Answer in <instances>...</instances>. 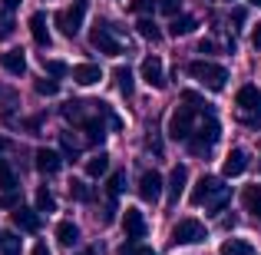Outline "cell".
Segmentation results:
<instances>
[{
  "label": "cell",
  "mask_w": 261,
  "mask_h": 255,
  "mask_svg": "<svg viewBox=\"0 0 261 255\" xmlns=\"http://www.w3.org/2000/svg\"><path fill=\"white\" fill-rule=\"evenodd\" d=\"M0 66H4L10 77H23V73H27V57H23V50H7V53H0Z\"/></svg>",
  "instance_id": "15"
},
{
  "label": "cell",
  "mask_w": 261,
  "mask_h": 255,
  "mask_svg": "<svg viewBox=\"0 0 261 255\" xmlns=\"http://www.w3.org/2000/svg\"><path fill=\"white\" fill-rule=\"evenodd\" d=\"M30 37L37 47H50V30H46V13L43 10L30 13Z\"/></svg>",
  "instance_id": "17"
},
{
  "label": "cell",
  "mask_w": 261,
  "mask_h": 255,
  "mask_svg": "<svg viewBox=\"0 0 261 255\" xmlns=\"http://www.w3.org/2000/svg\"><path fill=\"white\" fill-rule=\"evenodd\" d=\"M251 47H255V50H261V24L251 30Z\"/></svg>",
  "instance_id": "39"
},
{
  "label": "cell",
  "mask_w": 261,
  "mask_h": 255,
  "mask_svg": "<svg viewBox=\"0 0 261 255\" xmlns=\"http://www.w3.org/2000/svg\"><path fill=\"white\" fill-rule=\"evenodd\" d=\"M162 176L155 169H146L139 176V186H136V192H139V199L142 202H159V196H162Z\"/></svg>",
  "instance_id": "8"
},
{
  "label": "cell",
  "mask_w": 261,
  "mask_h": 255,
  "mask_svg": "<svg viewBox=\"0 0 261 255\" xmlns=\"http://www.w3.org/2000/svg\"><path fill=\"white\" fill-rule=\"evenodd\" d=\"M185 182H189V169H185V166H172V172H169V186H166V189H169V202H178V196H182V192H185Z\"/></svg>",
  "instance_id": "16"
},
{
  "label": "cell",
  "mask_w": 261,
  "mask_h": 255,
  "mask_svg": "<svg viewBox=\"0 0 261 255\" xmlns=\"http://www.w3.org/2000/svg\"><path fill=\"white\" fill-rule=\"evenodd\" d=\"M109 172V156L106 153H96L93 159H86V176L89 179H99V176H106Z\"/></svg>",
  "instance_id": "24"
},
{
  "label": "cell",
  "mask_w": 261,
  "mask_h": 255,
  "mask_svg": "<svg viewBox=\"0 0 261 255\" xmlns=\"http://www.w3.org/2000/svg\"><path fill=\"white\" fill-rule=\"evenodd\" d=\"M83 255H89V252H83Z\"/></svg>",
  "instance_id": "48"
},
{
  "label": "cell",
  "mask_w": 261,
  "mask_h": 255,
  "mask_svg": "<svg viewBox=\"0 0 261 255\" xmlns=\"http://www.w3.org/2000/svg\"><path fill=\"white\" fill-rule=\"evenodd\" d=\"M10 222L17 225V229H23V232H40V216H37V209H27V205H13Z\"/></svg>",
  "instance_id": "12"
},
{
  "label": "cell",
  "mask_w": 261,
  "mask_h": 255,
  "mask_svg": "<svg viewBox=\"0 0 261 255\" xmlns=\"http://www.w3.org/2000/svg\"><path fill=\"white\" fill-rule=\"evenodd\" d=\"M10 33H13V24H10V20H4V24H0V40H7Z\"/></svg>",
  "instance_id": "41"
},
{
  "label": "cell",
  "mask_w": 261,
  "mask_h": 255,
  "mask_svg": "<svg viewBox=\"0 0 261 255\" xmlns=\"http://www.w3.org/2000/svg\"><path fill=\"white\" fill-rule=\"evenodd\" d=\"M251 4H258V7H261V0H251Z\"/></svg>",
  "instance_id": "46"
},
{
  "label": "cell",
  "mask_w": 261,
  "mask_h": 255,
  "mask_svg": "<svg viewBox=\"0 0 261 255\" xmlns=\"http://www.w3.org/2000/svg\"><path fill=\"white\" fill-rule=\"evenodd\" d=\"M119 255H155V249H149V245H142V242H126L119 249Z\"/></svg>",
  "instance_id": "31"
},
{
  "label": "cell",
  "mask_w": 261,
  "mask_h": 255,
  "mask_svg": "<svg viewBox=\"0 0 261 255\" xmlns=\"http://www.w3.org/2000/svg\"><path fill=\"white\" fill-rule=\"evenodd\" d=\"M0 205H4V209H13V205H20V202H17V192H4Z\"/></svg>",
  "instance_id": "37"
},
{
  "label": "cell",
  "mask_w": 261,
  "mask_h": 255,
  "mask_svg": "<svg viewBox=\"0 0 261 255\" xmlns=\"http://www.w3.org/2000/svg\"><path fill=\"white\" fill-rule=\"evenodd\" d=\"M198 53H215V40H202V43H198Z\"/></svg>",
  "instance_id": "40"
},
{
  "label": "cell",
  "mask_w": 261,
  "mask_h": 255,
  "mask_svg": "<svg viewBox=\"0 0 261 255\" xmlns=\"http://www.w3.org/2000/svg\"><path fill=\"white\" fill-rule=\"evenodd\" d=\"M0 189H4V192L17 189V172H13V166L7 159H0Z\"/></svg>",
  "instance_id": "25"
},
{
  "label": "cell",
  "mask_w": 261,
  "mask_h": 255,
  "mask_svg": "<svg viewBox=\"0 0 261 255\" xmlns=\"http://www.w3.org/2000/svg\"><path fill=\"white\" fill-rule=\"evenodd\" d=\"M122 189H126V172H113L109 176V199H116Z\"/></svg>",
  "instance_id": "30"
},
{
  "label": "cell",
  "mask_w": 261,
  "mask_h": 255,
  "mask_svg": "<svg viewBox=\"0 0 261 255\" xmlns=\"http://www.w3.org/2000/svg\"><path fill=\"white\" fill-rule=\"evenodd\" d=\"M20 4H23V0H4V7H7V10H17Z\"/></svg>",
  "instance_id": "44"
},
{
  "label": "cell",
  "mask_w": 261,
  "mask_h": 255,
  "mask_svg": "<svg viewBox=\"0 0 261 255\" xmlns=\"http://www.w3.org/2000/svg\"><path fill=\"white\" fill-rule=\"evenodd\" d=\"M0 255H20V239L7 229H0Z\"/></svg>",
  "instance_id": "26"
},
{
  "label": "cell",
  "mask_w": 261,
  "mask_h": 255,
  "mask_svg": "<svg viewBox=\"0 0 261 255\" xmlns=\"http://www.w3.org/2000/svg\"><path fill=\"white\" fill-rule=\"evenodd\" d=\"M235 103H238L242 109H255V106H261L258 86H242V89H238V96H235Z\"/></svg>",
  "instance_id": "23"
},
{
  "label": "cell",
  "mask_w": 261,
  "mask_h": 255,
  "mask_svg": "<svg viewBox=\"0 0 261 255\" xmlns=\"http://www.w3.org/2000/svg\"><path fill=\"white\" fill-rule=\"evenodd\" d=\"M33 159H37V169L40 172H46V176H57L60 169H63V156L57 153V149H37V153H33Z\"/></svg>",
  "instance_id": "10"
},
{
  "label": "cell",
  "mask_w": 261,
  "mask_h": 255,
  "mask_svg": "<svg viewBox=\"0 0 261 255\" xmlns=\"http://www.w3.org/2000/svg\"><path fill=\"white\" fill-rule=\"evenodd\" d=\"M142 80H146V83L152 86V89H162V86H166V73H162V60L155 57V53H152V57H146V60H142Z\"/></svg>",
  "instance_id": "11"
},
{
  "label": "cell",
  "mask_w": 261,
  "mask_h": 255,
  "mask_svg": "<svg viewBox=\"0 0 261 255\" xmlns=\"http://www.w3.org/2000/svg\"><path fill=\"white\" fill-rule=\"evenodd\" d=\"M225 4H231V0H225Z\"/></svg>",
  "instance_id": "47"
},
{
  "label": "cell",
  "mask_w": 261,
  "mask_h": 255,
  "mask_svg": "<svg viewBox=\"0 0 261 255\" xmlns=\"http://www.w3.org/2000/svg\"><path fill=\"white\" fill-rule=\"evenodd\" d=\"M70 73H73V83H80V86H93L102 80V70L96 63H76Z\"/></svg>",
  "instance_id": "14"
},
{
  "label": "cell",
  "mask_w": 261,
  "mask_h": 255,
  "mask_svg": "<svg viewBox=\"0 0 261 255\" xmlns=\"http://www.w3.org/2000/svg\"><path fill=\"white\" fill-rule=\"evenodd\" d=\"M7 149H10V140H7V136H0V156H4Z\"/></svg>",
  "instance_id": "45"
},
{
  "label": "cell",
  "mask_w": 261,
  "mask_h": 255,
  "mask_svg": "<svg viewBox=\"0 0 261 255\" xmlns=\"http://www.w3.org/2000/svg\"><path fill=\"white\" fill-rule=\"evenodd\" d=\"M33 255H53V252L46 249V242H37V245H33Z\"/></svg>",
  "instance_id": "42"
},
{
  "label": "cell",
  "mask_w": 261,
  "mask_h": 255,
  "mask_svg": "<svg viewBox=\"0 0 261 255\" xmlns=\"http://www.w3.org/2000/svg\"><path fill=\"white\" fill-rule=\"evenodd\" d=\"M53 209H57V196L46 186H40L37 189V212H53Z\"/></svg>",
  "instance_id": "28"
},
{
  "label": "cell",
  "mask_w": 261,
  "mask_h": 255,
  "mask_svg": "<svg viewBox=\"0 0 261 255\" xmlns=\"http://www.w3.org/2000/svg\"><path fill=\"white\" fill-rule=\"evenodd\" d=\"M228 196H231V189L218 176H202L195 186H192V196L189 199H192V205H205V209L218 212V209H225Z\"/></svg>",
  "instance_id": "1"
},
{
  "label": "cell",
  "mask_w": 261,
  "mask_h": 255,
  "mask_svg": "<svg viewBox=\"0 0 261 255\" xmlns=\"http://www.w3.org/2000/svg\"><path fill=\"white\" fill-rule=\"evenodd\" d=\"M63 156H66V159H76V156H80V146L73 143L70 133H63Z\"/></svg>",
  "instance_id": "33"
},
{
  "label": "cell",
  "mask_w": 261,
  "mask_h": 255,
  "mask_svg": "<svg viewBox=\"0 0 261 255\" xmlns=\"http://www.w3.org/2000/svg\"><path fill=\"white\" fill-rule=\"evenodd\" d=\"M57 242L60 245H76L80 242V229H76V222H70V219H63V222H57Z\"/></svg>",
  "instance_id": "19"
},
{
  "label": "cell",
  "mask_w": 261,
  "mask_h": 255,
  "mask_svg": "<svg viewBox=\"0 0 261 255\" xmlns=\"http://www.w3.org/2000/svg\"><path fill=\"white\" fill-rule=\"evenodd\" d=\"M70 196L76 199V202H93V189H89L86 182H80V179L70 182Z\"/></svg>",
  "instance_id": "29"
},
{
  "label": "cell",
  "mask_w": 261,
  "mask_h": 255,
  "mask_svg": "<svg viewBox=\"0 0 261 255\" xmlns=\"http://www.w3.org/2000/svg\"><path fill=\"white\" fill-rule=\"evenodd\" d=\"M43 66H46V73H50V77H63V73H66V63H63V60H43Z\"/></svg>",
  "instance_id": "34"
},
{
  "label": "cell",
  "mask_w": 261,
  "mask_h": 255,
  "mask_svg": "<svg viewBox=\"0 0 261 255\" xmlns=\"http://www.w3.org/2000/svg\"><path fill=\"white\" fill-rule=\"evenodd\" d=\"M218 136H222V126H218V120H198L195 123V129H192V136L185 140V146H189V153L192 156H205V153H212V146L218 143Z\"/></svg>",
  "instance_id": "2"
},
{
  "label": "cell",
  "mask_w": 261,
  "mask_h": 255,
  "mask_svg": "<svg viewBox=\"0 0 261 255\" xmlns=\"http://www.w3.org/2000/svg\"><path fill=\"white\" fill-rule=\"evenodd\" d=\"M155 7H159L162 13H169V17H175L178 7H182V0H155Z\"/></svg>",
  "instance_id": "35"
},
{
  "label": "cell",
  "mask_w": 261,
  "mask_h": 255,
  "mask_svg": "<svg viewBox=\"0 0 261 255\" xmlns=\"http://www.w3.org/2000/svg\"><path fill=\"white\" fill-rule=\"evenodd\" d=\"M83 17H86V0H73L70 7H63V10L53 17V24L60 27L63 37H76L80 27H83Z\"/></svg>",
  "instance_id": "6"
},
{
  "label": "cell",
  "mask_w": 261,
  "mask_h": 255,
  "mask_svg": "<svg viewBox=\"0 0 261 255\" xmlns=\"http://www.w3.org/2000/svg\"><path fill=\"white\" fill-rule=\"evenodd\" d=\"M242 202H245V209L251 212V216L261 222V186L255 182V186H248V189L242 192Z\"/></svg>",
  "instance_id": "20"
},
{
  "label": "cell",
  "mask_w": 261,
  "mask_h": 255,
  "mask_svg": "<svg viewBox=\"0 0 261 255\" xmlns=\"http://www.w3.org/2000/svg\"><path fill=\"white\" fill-rule=\"evenodd\" d=\"M89 43H93V50L106 53V57H119V53H122L119 37L113 33V24H106V20H96V24H93V30H89Z\"/></svg>",
  "instance_id": "4"
},
{
  "label": "cell",
  "mask_w": 261,
  "mask_h": 255,
  "mask_svg": "<svg viewBox=\"0 0 261 255\" xmlns=\"http://www.w3.org/2000/svg\"><path fill=\"white\" fill-rule=\"evenodd\" d=\"M218 252H222V255H255V249H251L248 239H225Z\"/></svg>",
  "instance_id": "22"
},
{
  "label": "cell",
  "mask_w": 261,
  "mask_h": 255,
  "mask_svg": "<svg viewBox=\"0 0 261 255\" xmlns=\"http://www.w3.org/2000/svg\"><path fill=\"white\" fill-rule=\"evenodd\" d=\"M245 126H261V106L245 109Z\"/></svg>",
  "instance_id": "36"
},
{
  "label": "cell",
  "mask_w": 261,
  "mask_h": 255,
  "mask_svg": "<svg viewBox=\"0 0 261 255\" xmlns=\"http://www.w3.org/2000/svg\"><path fill=\"white\" fill-rule=\"evenodd\" d=\"M37 93H40V96H57V93H60V83H57V80H46V77H43V80H37Z\"/></svg>",
  "instance_id": "32"
},
{
  "label": "cell",
  "mask_w": 261,
  "mask_h": 255,
  "mask_svg": "<svg viewBox=\"0 0 261 255\" xmlns=\"http://www.w3.org/2000/svg\"><path fill=\"white\" fill-rule=\"evenodd\" d=\"M172 242L175 245H195L205 242V225L198 219H178L175 229H172Z\"/></svg>",
  "instance_id": "7"
},
{
  "label": "cell",
  "mask_w": 261,
  "mask_h": 255,
  "mask_svg": "<svg viewBox=\"0 0 261 255\" xmlns=\"http://www.w3.org/2000/svg\"><path fill=\"white\" fill-rule=\"evenodd\" d=\"M195 123H198V109H192V106H178L172 116H169V140H175V143H185L192 136V129H195Z\"/></svg>",
  "instance_id": "5"
},
{
  "label": "cell",
  "mask_w": 261,
  "mask_h": 255,
  "mask_svg": "<svg viewBox=\"0 0 261 255\" xmlns=\"http://www.w3.org/2000/svg\"><path fill=\"white\" fill-rule=\"evenodd\" d=\"M245 169H248V153H245V149H231V153L225 156V163H222V176L235 179V176H242Z\"/></svg>",
  "instance_id": "13"
},
{
  "label": "cell",
  "mask_w": 261,
  "mask_h": 255,
  "mask_svg": "<svg viewBox=\"0 0 261 255\" xmlns=\"http://www.w3.org/2000/svg\"><path fill=\"white\" fill-rule=\"evenodd\" d=\"M231 20H235V24H245V10H242V7H238V10H231Z\"/></svg>",
  "instance_id": "43"
},
{
  "label": "cell",
  "mask_w": 261,
  "mask_h": 255,
  "mask_svg": "<svg viewBox=\"0 0 261 255\" xmlns=\"http://www.w3.org/2000/svg\"><path fill=\"white\" fill-rule=\"evenodd\" d=\"M122 229H126V239L129 242H139V239H146V216H142L139 209H126L122 212Z\"/></svg>",
  "instance_id": "9"
},
{
  "label": "cell",
  "mask_w": 261,
  "mask_h": 255,
  "mask_svg": "<svg viewBox=\"0 0 261 255\" xmlns=\"http://www.w3.org/2000/svg\"><path fill=\"white\" fill-rule=\"evenodd\" d=\"M152 0H129V10H149Z\"/></svg>",
  "instance_id": "38"
},
{
  "label": "cell",
  "mask_w": 261,
  "mask_h": 255,
  "mask_svg": "<svg viewBox=\"0 0 261 255\" xmlns=\"http://www.w3.org/2000/svg\"><path fill=\"white\" fill-rule=\"evenodd\" d=\"M189 77L198 80L205 89H225V83H228V70H225L222 63H212V60H192L189 63Z\"/></svg>",
  "instance_id": "3"
},
{
  "label": "cell",
  "mask_w": 261,
  "mask_h": 255,
  "mask_svg": "<svg viewBox=\"0 0 261 255\" xmlns=\"http://www.w3.org/2000/svg\"><path fill=\"white\" fill-rule=\"evenodd\" d=\"M113 80H116V89H119L122 96H133L136 80H133V70H129V66H116V70H113Z\"/></svg>",
  "instance_id": "21"
},
{
  "label": "cell",
  "mask_w": 261,
  "mask_h": 255,
  "mask_svg": "<svg viewBox=\"0 0 261 255\" xmlns=\"http://www.w3.org/2000/svg\"><path fill=\"white\" fill-rule=\"evenodd\" d=\"M136 30H139V37H146V40H159L162 37V30L155 27V20H149V17H139V24H136Z\"/></svg>",
  "instance_id": "27"
},
{
  "label": "cell",
  "mask_w": 261,
  "mask_h": 255,
  "mask_svg": "<svg viewBox=\"0 0 261 255\" xmlns=\"http://www.w3.org/2000/svg\"><path fill=\"white\" fill-rule=\"evenodd\" d=\"M195 27H198V20L192 13H175L172 24H169V37H189Z\"/></svg>",
  "instance_id": "18"
}]
</instances>
